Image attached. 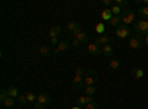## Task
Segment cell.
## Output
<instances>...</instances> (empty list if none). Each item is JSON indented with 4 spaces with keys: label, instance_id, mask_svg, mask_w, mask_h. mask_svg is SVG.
I'll return each mask as SVG.
<instances>
[{
    "label": "cell",
    "instance_id": "cell-1",
    "mask_svg": "<svg viewBox=\"0 0 148 109\" xmlns=\"http://www.w3.org/2000/svg\"><path fill=\"white\" fill-rule=\"evenodd\" d=\"M84 74H86V71H84L82 66H79V68L76 69V75H74V78H73V81H71V87H73L74 90H82V89H84Z\"/></svg>",
    "mask_w": 148,
    "mask_h": 109
},
{
    "label": "cell",
    "instance_id": "cell-2",
    "mask_svg": "<svg viewBox=\"0 0 148 109\" xmlns=\"http://www.w3.org/2000/svg\"><path fill=\"white\" fill-rule=\"evenodd\" d=\"M120 18H121V24H125V25L129 27V24H133L135 22V18H136V10H133L130 7L123 9Z\"/></svg>",
    "mask_w": 148,
    "mask_h": 109
},
{
    "label": "cell",
    "instance_id": "cell-3",
    "mask_svg": "<svg viewBox=\"0 0 148 109\" xmlns=\"http://www.w3.org/2000/svg\"><path fill=\"white\" fill-rule=\"evenodd\" d=\"M133 30L138 35H148V21L147 19H138L133 24Z\"/></svg>",
    "mask_w": 148,
    "mask_h": 109
},
{
    "label": "cell",
    "instance_id": "cell-4",
    "mask_svg": "<svg viewBox=\"0 0 148 109\" xmlns=\"http://www.w3.org/2000/svg\"><path fill=\"white\" fill-rule=\"evenodd\" d=\"M98 80H99V74H98L95 69L86 71V74H84V87L95 86V83H98Z\"/></svg>",
    "mask_w": 148,
    "mask_h": 109
},
{
    "label": "cell",
    "instance_id": "cell-5",
    "mask_svg": "<svg viewBox=\"0 0 148 109\" xmlns=\"http://www.w3.org/2000/svg\"><path fill=\"white\" fill-rule=\"evenodd\" d=\"M116 35L119 39H130V28L127 25H125V24H121V25H119L116 28Z\"/></svg>",
    "mask_w": 148,
    "mask_h": 109
},
{
    "label": "cell",
    "instance_id": "cell-6",
    "mask_svg": "<svg viewBox=\"0 0 148 109\" xmlns=\"http://www.w3.org/2000/svg\"><path fill=\"white\" fill-rule=\"evenodd\" d=\"M144 40L141 35L138 34H135V35H130V39H129V47L133 50H136V49H141V46H142Z\"/></svg>",
    "mask_w": 148,
    "mask_h": 109
},
{
    "label": "cell",
    "instance_id": "cell-7",
    "mask_svg": "<svg viewBox=\"0 0 148 109\" xmlns=\"http://www.w3.org/2000/svg\"><path fill=\"white\" fill-rule=\"evenodd\" d=\"M73 37H74V39H77V40L83 44V43H88V41H89L90 35H89L88 32H86V31L80 30V31H77V32H74V34H73Z\"/></svg>",
    "mask_w": 148,
    "mask_h": 109
},
{
    "label": "cell",
    "instance_id": "cell-8",
    "mask_svg": "<svg viewBox=\"0 0 148 109\" xmlns=\"http://www.w3.org/2000/svg\"><path fill=\"white\" fill-rule=\"evenodd\" d=\"M88 52L93 56H99V55H102V46L96 44V43H90V44H88Z\"/></svg>",
    "mask_w": 148,
    "mask_h": 109
},
{
    "label": "cell",
    "instance_id": "cell-9",
    "mask_svg": "<svg viewBox=\"0 0 148 109\" xmlns=\"http://www.w3.org/2000/svg\"><path fill=\"white\" fill-rule=\"evenodd\" d=\"M93 102V97L92 96H86V94H83V96H80V97L76 100V106H88L89 103H92Z\"/></svg>",
    "mask_w": 148,
    "mask_h": 109
},
{
    "label": "cell",
    "instance_id": "cell-10",
    "mask_svg": "<svg viewBox=\"0 0 148 109\" xmlns=\"http://www.w3.org/2000/svg\"><path fill=\"white\" fill-rule=\"evenodd\" d=\"M68 47H70V43H68L67 40H64V41H59V44L55 47V50H53V56H56V55H59L61 52L67 50Z\"/></svg>",
    "mask_w": 148,
    "mask_h": 109
},
{
    "label": "cell",
    "instance_id": "cell-11",
    "mask_svg": "<svg viewBox=\"0 0 148 109\" xmlns=\"http://www.w3.org/2000/svg\"><path fill=\"white\" fill-rule=\"evenodd\" d=\"M52 102V99H51V96H49L47 93H40L39 96H37V103H42V105H49Z\"/></svg>",
    "mask_w": 148,
    "mask_h": 109
},
{
    "label": "cell",
    "instance_id": "cell-12",
    "mask_svg": "<svg viewBox=\"0 0 148 109\" xmlns=\"http://www.w3.org/2000/svg\"><path fill=\"white\" fill-rule=\"evenodd\" d=\"M95 43L104 47V46H107V44L111 43V39L107 37V35H96V37H95Z\"/></svg>",
    "mask_w": 148,
    "mask_h": 109
},
{
    "label": "cell",
    "instance_id": "cell-13",
    "mask_svg": "<svg viewBox=\"0 0 148 109\" xmlns=\"http://www.w3.org/2000/svg\"><path fill=\"white\" fill-rule=\"evenodd\" d=\"M136 14L139 15V19H147L148 21V6H139Z\"/></svg>",
    "mask_w": 148,
    "mask_h": 109
},
{
    "label": "cell",
    "instance_id": "cell-14",
    "mask_svg": "<svg viewBox=\"0 0 148 109\" xmlns=\"http://www.w3.org/2000/svg\"><path fill=\"white\" fill-rule=\"evenodd\" d=\"M67 30H68V32L73 35L74 32L80 31L82 27H80V24H79V22H70V24H68V27H67Z\"/></svg>",
    "mask_w": 148,
    "mask_h": 109
},
{
    "label": "cell",
    "instance_id": "cell-15",
    "mask_svg": "<svg viewBox=\"0 0 148 109\" xmlns=\"http://www.w3.org/2000/svg\"><path fill=\"white\" fill-rule=\"evenodd\" d=\"M8 94L10 96V97H14V99H18L19 96H21V93H19V89H18L16 86H10V87L8 89Z\"/></svg>",
    "mask_w": 148,
    "mask_h": 109
},
{
    "label": "cell",
    "instance_id": "cell-16",
    "mask_svg": "<svg viewBox=\"0 0 148 109\" xmlns=\"http://www.w3.org/2000/svg\"><path fill=\"white\" fill-rule=\"evenodd\" d=\"M102 53H104L105 58H113V56H114V49H113V46H111V44L104 46V47H102Z\"/></svg>",
    "mask_w": 148,
    "mask_h": 109
},
{
    "label": "cell",
    "instance_id": "cell-17",
    "mask_svg": "<svg viewBox=\"0 0 148 109\" xmlns=\"http://www.w3.org/2000/svg\"><path fill=\"white\" fill-rule=\"evenodd\" d=\"M130 74H132V77H133V78L139 80V78H142V77H144V69H142V68H132Z\"/></svg>",
    "mask_w": 148,
    "mask_h": 109
},
{
    "label": "cell",
    "instance_id": "cell-18",
    "mask_svg": "<svg viewBox=\"0 0 148 109\" xmlns=\"http://www.w3.org/2000/svg\"><path fill=\"white\" fill-rule=\"evenodd\" d=\"M59 32H61V27L59 25H53V27H51V30H49V35H51V39H58Z\"/></svg>",
    "mask_w": 148,
    "mask_h": 109
},
{
    "label": "cell",
    "instance_id": "cell-19",
    "mask_svg": "<svg viewBox=\"0 0 148 109\" xmlns=\"http://www.w3.org/2000/svg\"><path fill=\"white\" fill-rule=\"evenodd\" d=\"M40 55L45 56V58H49V56H53V52L51 50V47H47V46H40Z\"/></svg>",
    "mask_w": 148,
    "mask_h": 109
},
{
    "label": "cell",
    "instance_id": "cell-20",
    "mask_svg": "<svg viewBox=\"0 0 148 109\" xmlns=\"http://www.w3.org/2000/svg\"><path fill=\"white\" fill-rule=\"evenodd\" d=\"M110 68L113 69V71H119L121 68V62H120V59H111L110 60Z\"/></svg>",
    "mask_w": 148,
    "mask_h": 109
},
{
    "label": "cell",
    "instance_id": "cell-21",
    "mask_svg": "<svg viewBox=\"0 0 148 109\" xmlns=\"http://www.w3.org/2000/svg\"><path fill=\"white\" fill-rule=\"evenodd\" d=\"M110 9H111V14H113V16H120L121 12H123V9H121L120 6H117L116 3H114V6H111Z\"/></svg>",
    "mask_w": 148,
    "mask_h": 109
},
{
    "label": "cell",
    "instance_id": "cell-22",
    "mask_svg": "<svg viewBox=\"0 0 148 109\" xmlns=\"http://www.w3.org/2000/svg\"><path fill=\"white\" fill-rule=\"evenodd\" d=\"M110 24H111V27L117 28L119 25H121V18L120 16H113V18L110 19Z\"/></svg>",
    "mask_w": 148,
    "mask_h": 109
},
{
    "label": "cell",
    "instance_id": "cell-23",
    "mask_svg": "<svg viewBox=\"0 0 148 109\" xmlns=\"http://www.w3.org/2000/svg\"><path fill=\"white\" fill-rule=\"evenodd\" d=\"M2 105H3L5 108H9V109H10V108H14V106H15V99L9 96V97H8V99H6V100L2 103Z\"/></svg>",
    "mask_w": 148,
    "mask_h": 109
},
{
    "label": "cell",
    "instance_id": "cell-24",
    "mask_svg": "<svg viewBox=\"0 0 148 109\" xmlns=\"http://www.w3.org/2000/svg\"><path fill=\"white\" fill-rule=\"evenodd\" d=\"M83 90H84V94H86V96H92V97H93V94L96 93V87H95V86H89V87H84Z\"/></svg>",
    "mask_w": 148,
    "mask_h": 109
},
{
    "label": "cell",
    "instance_id": "cell-25",
    "mask_svg": "<svg viewBox=\"0 0 148 109\" xmlns=\"http://www.w3.org/2000/svg\"><path fill=\"white\" fill-rule=\"evenodd\" d=\"M25 96H27V100H28V102L37 103V96H39V94H36V93H31V91H28V93H25Z\"/></svg>",
    "mask_w": 148,
    "mask_h": 109
},
{
    "label": "cell",
    "instance_id": "cell-26",
    "mask_svg": "<svg viewBox=\"0 0 148 109\" xmlns=\"http://www.w3.org/2000/svg\"><path fill=\"white\" fill-rule=\"evenodd\" d=\"M102 18H104V19H107V21H110L111 18H113L111 9H104V10H102Z\"/></svg>",
    "mask_w": 148,
    "mask_h": 109
},
{
    "label": "cell",
    "instance_id": "cell-27",
    "mask_svg": "<svg viewBox=\"0 0 148 109\" xmlns=\"http://www.w3.org/2000/svg\"><path fill=\"white\" fill-rule=\"evenodd\" d=\"M9 97V94H8V90H5V89H2V91H0V102H5L6 99Z\"/></svg>",
    "mask_w": 148,
    "mask_h": 109
},
{
    "label": "cell",
    "instance_id": "cell-28",
    "mask_svg": "<svg viewBox=\"0 0 148 109\" xmlns=\"http://www.w3.org/2000/svg\"><path fill=\"white\" fill-rule=\"evenodd\" d=\"M116 5L120 6V7L123 9V7H127L129 3H127V0H116Z\"/></svg>",
    "mask_w": 148,
    "mask_h": 109
},
{
    "label": "cell",
    "instance_id": "cell-29",
    "mask_svg": "<svg viewBox=\"0 0 148 109\" xmlns=\"http://www.w3.org/2000/svg\"><path fill=\"white\" fill-rule=\"evenodd\" d=\"M18 102H19L22 106H24V105H27V103H28V100H27V96H25V94H21L19 97H18Z\"/></svg>",
    "mask_w": 148,
    "mask_h": 109
},
{
    "label": "cell",
    "instance_id": "cell-30",
    "mask_svg": "<svg viewBox=\"0 0 148 109\" xmlns=\"http://www.w3.org/2000/svg\"><path fill=\"white\" fill-rule=\"evenodd\" d=\"M71 46L74 47V49H79V47L82 46V43H80L77 39H73V41H71Z\"/></svg>",
    "mask_w": 148,
    "mask_h": 109
},
{
    "label": "cell",
    "instance_id": "cell-31",
    "mask_svg": "<svg viewBox=\"0 0 148 109\" xmlns=\"http://www.w3.org/2000/svg\"><path fill=\"white\" fill-rule=\"evenodd\" d=\"M86 109H99V106H98L96 102H92V103H89L88 106H86Z\"/></svg>",
    "mask_w": 148,
    "mask_h": 109
},
{
    "label": "cell",
    "instance_id": "cell-32",
    "mask_svg": "<svg viewBox=\"0 0 148 109\" xmlns=\"http://www.w3.org/2000/svg\"><path fill=\"white\" fill-rule=\"evenodd\" d=\"M96 31H98V34H99V35H101V34H102V32L105 31V27L102 25V24H99V25H98V27H96Z\"/></svg>",
    "mask_w": 148,
    "mask_h": 109
},
{
    "label": "cell",
    "instance_id": "cell-33",
    "mask_svg": "<svg viewBox=\"0 0 148 109\" xmlns=\"http://www.w3.org/2000/svg\"><path fill=\"white\" fill-rule=\"evenodd\" d=\"M34 109H46V106L42 103H34Z\"/></svg>",
    "mask_w": 148,
    "mask_h": 109
},
{
    "label": "cell",
    "instance_id": "cell-34",
    "mask_svg": "<svg viewBox=\"0 0 148 109\" xmlns=\"http://www.w3.org/2000/svg\"><path fill=\"white\" fill-rule=\"evenodd\" d=\"M104 5L105 6H114V3L111 2V0H104Z\"/></svg>",
    "mask_w": 148,
    "mask_h": 109
},
{
    "label": "cell",
    "instance_id": "cell-35",
    "mask_svg": "<svg viewBox=\"0 0 148 109\" xmlns=\"http://www.w3.org/2000/svg\"><path fill=\"white\" fill-rule=\"evenodd\" d=\"M51 41H52L53 46H58V44H59V43H58V39H51Z\"/></svg>",
    "mask_w": 148,
    "mask_h": 109
},
{
    "label": "cell",
    "instance_id": "cell-36",
    "mask_svg": "<svg viewBox=\"0 0 148 109\" xmlns=\"http://www.w3.org/2000/svg\"><path fill=\"white\" fill-rule=\"evenodd\" d=\"M141 2H142V3H145V6H148V0H136V3H138V5H139Z\"/></svg>",
    "mask_w": 148,
    "mask_h": 109
},
{
    "label": "cell",
    "instance_id": "cell-37",
    "mask_svg": "<svg viewBox=\"0 0 148 109\" xmlns=\"http://www.w3.org/2000/svg\"><path fill=\"white\" fill-rule=\"evenodd\" d=\"M144 44L148 47V35H145V39H144Z\"/></svg>",
    "mask_w": 148,
    "mask_h": 109
},
{
    "label": "cell",
    "instance_id": "cell-38",
    "mask_svg": "<svg viewBox=\"0 0 148 109\" xmlns=\"http://www.w3.org/2000/svg\"><path fill=\"white\" fill-rule=\"evenodd\" d=\"M74 109H80V108H79V106H76V108H74Z\"/></svg>",
    "mask_w": 148,
    "mask_h": 109
}]
</instances>
